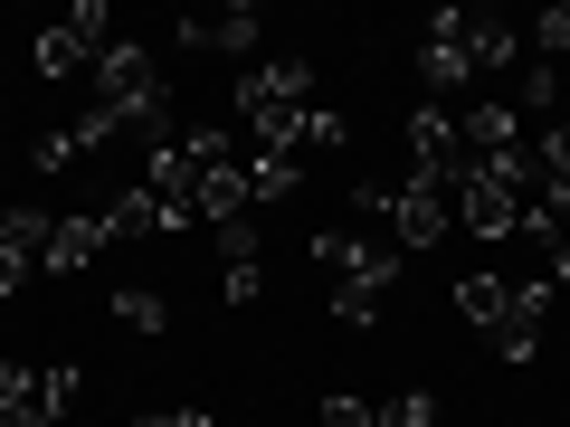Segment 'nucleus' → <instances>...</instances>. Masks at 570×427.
<instances>
[{
  "instance_id": "obj_10",
  "label": "nucleus",
  "mask_w": 570,
  "mask_h": 427,
  "mask_svg": "<svg viewBox=\"0 0 570 427\" xmlns=\"http://www.w3.org/2000/svg\"><path fill=\"white\" fill-rule=\"evenodd\" d=\"M551 295H561L551 276H523V285H513V305H504V332H494V351H504V361H532V351H542Z\"/></svg>"
},
{
  "instance_id": "obj_7",
  "label": "nucleus",
  "mask_w": 570,
  "mask_h": 427,
  "mask_svg": "<svg viewBox=\"0 0 570 427\" xmlns=\"http://www.w3.org/2000/svg\"><path fill=\"white\" fill-rule=\"evenodd\" d=\"M228 105H238L247 123L285 115V105H314V67H305V58H257V67L238 77V96H228Z\"/></svg>"
},
{
  "instance_id": "obj_25",
  "label": "nucleus",
  "mask_w": 570,
  "mask_h": 427,
  "mask_svg": "<svg viewBox=\"0 0 570 427\" xmlns=\"http://www.w3.org/2000/svg\"><path fill=\"white\" fill-rule=\"evenodd\" d=\"M257 295H266V266H257V257H247V266H228V305L247 314V305H257Z\"/></svg>"
},
{
  "instance_id": "obj_20",
  "label": "nucleus",
  "mask_w": 570,
  "mask_h": 427,
  "mask_svg": "<svg viewBox=\"0 0 570 427\" xmlns=\"http://www.w3.org/2000/svg\"><path fill=\"white\" fill-rule=\"evenodd\" d=\"M523 39H532V58H561V48H570V0H551V10H532V20H523Z\"/></svg>"
},
{
  "instance_id": "obj_18",
  "label": "nucleus",
  "mask_w": 570,
  "mask_h": 427,
  "mask_svg": "<svg viewBox=\"0 0 570 427\" xmlns=\"http://www.w3.org/2000/svg\"><path fill=\"white\" fill-rule=\"evenodd\" d=\"M105 238H163L153 200H142V190H115V200H105Z\"/></svg>"
},
{
  "instance_id": "obj_4",
  "label": "nucleus",
  "mask_w": 570,
  "mask_h": 427,
  "mask_svg": "<svg viewBox=\"0 0 570 427\" xmlns=\"http://www.w3.org/2000/svg\"><path fill=\"white\" fill-rule=\"evenodd\" d=\"M105 20H115L105 0H77L67 20H48L39 48H29V58H39V77H77V67H96L105 48H115V39H105Z\"/></svg>"
},
{
  "instance_id": "obj_23",
  "label": "nucleus",
  "mask_w": 570,
  "mask_h": 427,
  "mask_svg": "<svg viewBox=\"0 0 570 427\" xmlns=\"http://www.w3.org/2000/svg\"><path fill=\"white\" fill-rule=\"evenodd\" d=\"M381 427H438V399H428V389H400V399L381 408Z\"/></svg>"
},
{
  "instance_id": "obj_8",
  "label": "nucleus",
  "mask_w": 570,
  "mask_h": 427,
  "mask_svg": "<svg viewBox=\"0 0 570 427\" xmlns=\"http://www.w3.org/2000/svg\"><path fill=\"white\" fill-rule=\"evenodd\" d=\"M247 133H257L266 152H285V162H305V152H343V115H333V105H285V115L247 123Z\"/></svg>"
},
{
  "instance_id": "obj_16",
  "label": "nucleus",
  "mask_w": 570,
  "mask_h": 427,
  "mask_svg": "<svg viewBox=\"0 0 570 427\" xmlns=\"http://www.w3.org/2000/svg\"><path fill=\"white\" fill-rule=\"evenodd\" d=\"M456 133H466V152H475V162H485V152H523V133H513V105H475V115L456 123Z\"/></svg>"
},
{
  "instance_id": "obj_13",
  "label": "nucleus",
  "mask_w": 570,
  "mask_h": 427,
  "mask_svg": "<svg viewBox=\"0 0 570 427\" xmlns=\"http://www.w3.org/2000/svg\"><path fill=\"white\" fill-rule=\"evenodd\" d=\"M504 305H513V285L494 276V266H475V276H456V314H466V324L504 332Z\"/></svg>"
},
{
  "instance_id": "obj_17",
  "label": "nucleus",
  "mask_w": 570,
  "mask_h": 427,
  "mask_svg": "<svg viewBox=\"0 0 570 427\" xmlns=\"http://www.w3.org/2000/svg\"><path fill=\"white\" fill-rule=\"evenodd\" d=\"M513 48H523V29H513V20H466V58H475V77L513 67Z\"/></svg>"
},
{
  "instance_id": "obj_14",
  "label": "nucleus",
  "mask_w": 570,
  "mask_h": 427,
  "mask_svg": "<svg viewBox=\"0 0 570 427\" xmlns=\"http://www.w3.org/2000/svg\"><path fill=\"white\" fill-rule=\"evenodd\" d=\"M48 228H58L48 209H0V257H10V266H39L48 257Z\"/></svg>"
},
{
  "instance_id": "obj_30",
  "label": "nucleus",
  "mask_w": 570,
  "mask_h": 427,
  "mask_svg": "<svg viewBox=\"0 0 570 427\" xmlns=\"http://www.w3.org/2000/svg\"><path fill=\"white\" fill-rule=\"evenodd\" d=\"M542 276H551V285H570V247H551V266H542Z\"/></svg>"
},
{
  "instance_id": "obj_27",
  "label": "nucleus",
  "mask_w": 570,
  "mask_h": 427,
  "mask_svg": "<svg viewBox=\"0 0 570 427\" xmlns=\"http://www.w3.org/2000/svg\"><path fill=\"white\" fill-rule=\"evenodd\" d=\"M134 427H219V418H209V408H142Z\"/></svg>"
},
{
  "instance_id": "obj_9",
  "label": "nucleus",
  "mask_w": 570,
  "mask_h": 427,
  "mask_svg": "<svg viewBox=\"0 0 570 427\" xmlns=\"http://www.w3.org/2000/svg\"><path fill=\"white\" fill-rule=\"evenodd\" d=\"M466 20H475V10H438V20H428V39H419V77H428V96H456V86H475Z\"/></svg>"
},
{
  "instance_id": "obj_5",
  "label": "nucleus",
  "mask_w": 570,
  "mask_h": 427,
  "mask_svg": "<svg viewBox=\"0 0 570 427\" xmlns=\"http://www.w3.org/2000/svg\"><path fill=\"white\" fill-rule=\"evenodd\" d=\"M448 228H456V200L438 181H419V171L390 181V247H400V257H409V247H438Z\"/></svg>"
},
{
  "instance_id": "obj_28",
  "label": "nucleus",
  "mask_w": 570,
  "mask_h": 427,
  "mask_svg": "<svg viewBox=\"0 0 570 427\" xmlns=\"http://www.w3.org/2000/svg\"><path fill=\"white\" fill-rule=\"evenodd\" d=\"M352 209L362 219H390V181H352Z\"/></svg>"
},
{
  "instance_id": "obj_29",
  "label": "nucleus",
  "mask_w": 570,
  "mask_h": 427,
  "mask_svg": "<svg viewBox=\"0 0 570 427\" xmlns=\"http://www.w3.org/2000/svg\"><path fill=\"white\" fill-rule=\"evenodd\" d=\"M20 285H29V266H10V257H0V295H20Z\"/></svg>"
},
{
  "instance_id": "obj_3",
  "label": "nucleus",
  "mask_w": 570,
  "mask_h": 427,
  "mask_svg": "<svg viewBox=\"0 0 570 427\" xmlns=\"http://www.w3.org/2000/svg\"><path fill=\"white\" fill-rule=\"evenodd\" d=\"M142 200H153V219H163V238L200 219V152H190V133L181 142H153V162H142Z\"/></svg>"
},
{
  "instance_id": "obj_11",
  "label": "nucleus",
  "mask_w": 570,
  "mask_h": 427,
  "mask_svg": "<svg viewBox=\"0 0 570 427\" xmlns=\"http://www.w3.org/2000/svg\"><path fill=\"white\" fill-rule=\"evenodd\" d=\"M105 247H115V238H105V209H77V219H58V228H48V276H77V266H96L105 257Z\"/></svg>"
},
{
  "instance_id": "obj_19",
  "label": "nucleus",
  "mask_w": 570,
  "mask_h": 427,
  "mask_svg": "<svg viewBox=\"0 0 570 427\" xmlns=\"http://www.w3.org/2000/svg\"><path fill=\"white\" fill-rule=\"evenodd\" d=\"M115 324H124V332H163V324H171V305L153 295V285H124V295H115Z\"/></svg>"
},
{
  "instance_id": "obj_22",
  "label": "nucleus",
  "mask_w": 570,
  "mask_h": 427,
  "mask_svg": "<svg viewBox=\"0 0 570 427\" xmlns=\"http://www.w3.org/2000/svg\"><path fill=\"white\" fill-rule=\"evenodd\" d=\"M333 314H343V324H381V285H333Z\"/></svg>"
},
{
  "instance_id": "obj_12",
  "label": "nucleus",
  "mask_w": 570,
  "mask_h": 427,
  "mask_svg": "<svg viewBox=\"0 0 570 427\" xmlns=\"http://www.w3.org/2000/svg\"><path fill=\"white\" fill-rule=\"evenodd\" d=\"M247 209H276V200H295V181H305V162H285V152H266V142H257V152H247Z\"/></svg>"
},
{
  "instance_id": "obj_21",
  "label": "nucleus",
  "mask_w": 570,
  "mask_h": 427,
  "mask_svg": "<svg viewBox=\"0 0 570 427\" xmlns=\"http://www.w3.org/2000/svg\"><path fill=\"white\" fill-rule=\"evenodd\" d=\"M115 133H124V123L105 115V105H86V115L67 123V142H77V162H86V152H105V142H115Z\"/></svg>"
},
{
  "instance_id": "obj_26",
  "label": "nucleus",
  "mask_w": 570,
  "mask_h": 427,
  "mask_svg": "<svg viewBox=\"0 0 570 427\" xmlns=\"http://www.w3.org/2000/svg\"><path fill=\"white\" fill-rule=\"evenodd\" d=\"M523 105H561V67L532 58V67H523Z\"/></svg>"
},
{
  "instance_id": "obj_6",
  "label": "nucleus",
  "mask_w": 570,
  "mask_h": 427,
  "mask_svg": "<svg viewBox=\"0 0 570 427\" xmlns=\"http://www.w3.org/2000/svg\"><path fill=\"white\" fill-rule=\"evenodd\" d=\"M314 266H333V285H400V247L390 238H362V228H324L314 238Z\"/></svg>"
},
{
  "instance_id": "obj_1",
  "label": "nucleus",
  "mask_w": 570,
  "mask_h": 427,
  "mask_svg": "<svg viewBox=\"0 0 570 427\" xmlns=\"http://www.w3.org/2000/svg\"><path fill=\"white\" fill-rule=\"evenodd\" d=\"M96 105L115 123H163L171 86H163V67H153V48H134V39L105 48V58H96Z\"/></svg>"
},
{
  "instance_id": "obj_2",
  "label": "nucleus",
  "mask_w": 570,
  "mask_h": 427,
  "mask_svg": "<svg viewBox=\"0 0 570 427\" xmlns=\"http://www.w3.org/2000/svg\"><path fill=\"white\" fill-rule=\"evenodd\" d=\"M77 361H0V418L10 427H58L77 408Z\"/></svg>"
},
{
  "instance_id": "obj_24",
  "label": "nucleus",
  "mask_w": 570,
  "mask_h": 427,
  "mask_svg": "<svg viewBox=\"0 0 570 427\" xmlns=\"http://www.w3.org/2000/svg\"><path fill=\"white\" fill-rule=\"evenodd\" d=\"M324 427H381V408H362L352 389H333V399H324Z\"/></svg>"
},
{
  "instance_id": "obj_15",
  "label": "nucleus",
  "mask_w": 570,
  "mask_h": 427,
  "mask_svg": "<svg viewBox=\"0 0 570 427\" xmlns=\"http://www.w3.org/2000/svg\"><path fill=\"white\" fill-rule=\"evenodd\" d=\"M209 48H228V58H247V48H257L266 39V10H257V0H228V10H209Z\"/></svg>"
}]
</instances>
